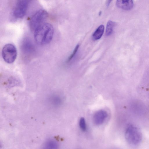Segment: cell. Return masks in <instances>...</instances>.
<instances>
[{
    "label": "cell",
    "mask_w": 149,
    "mask_h": 149,
    "mask_svg": "<svg viewBox=\"0 0 149 149\" xmlns=\"http://www.w3.org/2000/svg\"><path fill=\"white\" fill-rule=\"evenodd\" d=\"M79 125L81 130L85 131L86 130V124L85 119L83 117L80 118L79 121Z\"/></svg>",
    "instance_id": "obj_12"
},
{
    "label": "cell",
    "mask_w": 149,
    "mask_h": 149,
    "mask_svg": "<svg viewBox=\"0 0 149 149\" xmlns=\"http://www.w3.org/2000/svg\"><path fill=\"white\" fill-rule=\"evenodd\" d=\"M107 116L106 111L101 110L97 111L93 117L94 123L96 125H101L104 122Z\"/></svg>",
    "instance_id": "obj_6"
},
{
    "label": "cell",
    "mask_w": 149,
    "mask_h": 149,
    "mask_svg": "<svg viewBox=\"0 0 149 149\" xmlns=\"http://www.w3.org/2000/svg\"><path fill=\"white\" fill-rule=\"evenodd\" d=\"M52 103L55 105L60 104L61 103V99L58 97L55 96L52 97Z\"/></svg>",
    "instance_id": "obj_14"
},
{
    "label": "cell",
    "mask_w": 149,
    "mask_h": 149,
    "mask_svg": "<svg viewBox=\"0 0 149 149\" xmlns=\"http://www.w3.org/2000/svg\"><path fill=\"white\" fill-rule=\"evenodd\" d=\"M104 26L100 25L96 29L92 35V38L94 40L100 39L102 36L104 30Z\"/></svg>",
    "instance_id": "obj_8"
},
{
    "label": "cell",
    "mask_w": 149,
    "mask_h": 149,
    "mask_svg": "<svg viewBox=\"0 0 149 149\" xmlns=\"http://www.w3.org/2000/svg\"><path fill=\"white\" fill-rule=\"evenodd\" d=\"M125 137L127 142L130 144H139L142 139V134L139 129L133 125H130L127 128Z\"/></svg>",
    "instance_id": "obj_2"
},
{
    "label": "cell",
    "mask_w": 149,
    "mask_h": 149,
    "mask_svg": "<svg viewBox=\"0 0 149 149\" xmlns=\"http://www.w3.org/2000/svg\"><path fill=\"white\" fill-rule=\"evenodd\" d=\"M1 53L3 59L8 63H12L15 61L17 54L16 47L11 44H8L4 45Z\"/></svg>",
    "instance_id": "obj_4"
},
{
    "label": "cell",
    "mask_w": 149,
    "mask_h": 149,
    "mask_svg": "<svg viewBox=\"0 0 149 149\" xmlns=\"http://www.w3.org/2000/svg\"><path fill=\"white\" fill-rule=\"evenodd\" d=\"M54 33L52 26L49 23H44L39 26L34 30V40L38 45L47 44L52 40Z\"/></svg>",
    "instance_id": "obj_1"
},
{
    "label": "cell",
    "mask_w": 149,
    "mask_h": 149,
    "mask_svg": "<svg viewBox=\"0 0 149 149\" xmlns=\"http://www.w3.org/2000/svg\"><path fill=\"white\" fill-rule=\"evenodd\" d=\"M58 146L57 143L54 141H50L47 142L45 145V147L48 148H56Z\"/></svg>",
    "instance_id": "obj_11"
},
{
    "label": "cell",
    "mask_w": 149,
    "mask_h": 149,
    "mask_svg": "<svg viewBox=\"0 0 149 149\" xmlns=\"http://www.w3.org/2000/svg\"><path fill=\"white\" fill-rule=\"evenodd\" d=\"M115 23L111 20L108 21L106 26L105 35L107 36L110 35L112 33Z\"/></svg>",
    "instance_id": "obj_10"
},
{
    "label": "cell",
    "mask_w": 149,
    "mask_h": 149,
    "mask_svg": "<svg viewBox=\"0 0 149 149\" xmlns=\"http://www.w3.org/2000/svg\"><path fill=\"white\" fill-rule=\"evenodd\" d=\"M22 47L23 51L26 53L31 52L33 49V45L29 40H24Z\"/></svg>",
    "instance_id": "obj_9"
},
{
    "label": "cell",
    "mask_w": 149,
    "mask_h": 149,
    "mask_svg": "<svg viewBox=\"0 0 149 149\" xmlns=\"http://www.w3.org/2000/svg\"><path fill=\"white\" fill-rule=\"evenodd\" d=\"M48 17L47 12L44 10H40L31 17L29 22L30 28L34 30L38 26L45 23Z\"/></svg>",
    "instance_id": "obj_3"
},
{
    "label": "cell",
    "mask_w": 149,
    "mask_h": 149,
    "mask_svg": "<svg viewBox=\"0 0 149 149\" xmlns=\"http://www.w3.org/2000/svg\"><path fill=\"white\" fill-rule=\"evenodd\" d=\"M79 44H77L75 47L72 54L68 58L67 61V62H69L70 61H71L72 60V59L74 57V56L76 54V53H77V52L79 49Z\"/></svg>",
    "instance_id": "obj_13"
},
{
    "label": "cell",
    "mask_w": 149,
    "mask_h": 149,
    "mask_svg": "<svg viewBox=\"0 0 149 149\" xmlns=\"http://www.w3.org/2000/svg\"><path fill=\"white\" fill-rule=\"evenodd\" d=\"M116 4L118 8L125 10H131L134 6L132 0H117Z\"/></svg>",
    "instance_id": "obj_7"
},
{
    "label": "cell",
    "mask_w": 149,
    "mask_h": 149,
    "mask_svg": "<svg viewBox=\"0 0 149 149\" xmlns=\"http://www.w3.org/2000/svg\"><path fill=\"white\" fill-rule=\"evenodd\" d=\"M30 0H17L13 12V17L16 19H20L25 16Z\"/></svg>",
    "instance_id": "obj_5"
},
{
    "label": "cell",
    "mask_w": 149,
    "mask_h": 149,
    "mask_svg": "<svg viewBox=\"0 0 149 149\" xmlns=\"http://www.w3.org/2000/svg\"><path fill=\"white\" fill-rule=\"evenodd\" d=\"M112 1V0H107L106 3L107 6H108L109 5Z\"/></svg>",
    "instance_id": "obj_15"
}]
</instances>
